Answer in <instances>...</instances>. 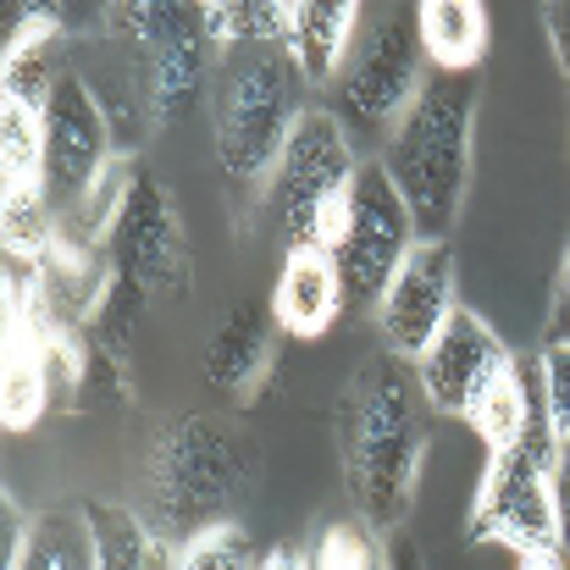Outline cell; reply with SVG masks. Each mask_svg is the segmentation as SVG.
<instances>
[{"instance_id":"obj_1","label":"cell","mask_w":570,"mask_h":570,"mask_svg":"<svg viewBox=\"0 0 570 570\" xmlns=\"http://www.w3.org/2000/svg\"><path fill=\"white\" fill-rule=\"evenodd\" d=\"M338 443H344V488H350L355 515L372 532H399L410 521L421 460L432 443L415 366L393 361L387 350L377 361H366L344 393Z\"/></svg>"},{"instance_id":"obj_2","label":"cell","mask_w":570,"mask_h":570,"mask_svg":"<svg viewBox=\"0 0 570 570\" xmlns=\"http://www.w3.org/2000/svg\"><path fill=\"white\" fill-rule=\"evenodd\" d=\"M261 454L244 426L216 415H173L145 454V521L161 543H189L227 527L255 493Z\"/></svg>"},{"instance_id":"obj_3","label":"cell","mask_w":570,"mask_h":570,"mask_svg":"<svg viewBox=\"0 0 570 570\" xmlns=\"http://www.w3.org/2000/svg\"><path fill=\"white\" fill-rule=\"evenodd\" d=\"M476 72H432L410 117L382 145V167L404 194L415 238L449 244L471 189V134H476Z\"/></svg>"},{"instance_id":"obj_4","label":"cell","mask_w":570,"mask_h":570,"mask_svg":"<svg viewBox=\"0 0 570 570\" xmlns=\"http://www.w3.org/2000/svg\"><path fill=\"white\" fill-rule=\"evenodd\" d=\"M305 72L294 67L288 45H238L216 56L210 72V139L227 184L266 189L305 106Z\"/></svg>"},{"instance_id":"obj_5","label":"cell","mask_w":570,"mask_h":570,"mask_svg":"<svg viewBox=\"0 0 570 570\" xmlns=\"http://www.w3.org/2000/svg\"><path fill=\"white\" fill-rule=\"evenodd\" d=\"M361 150L344 134V122L327 106H311L266 184V216L283 238V249L294 244H322L338 249L344 227H350V189L361 173Z\"/></svg>"},{"instance_id":"obj_6","label":"cell","mask_w":570,"mask_h":570,"mask_svg":"<svg viewBox=\"0 0 570 570\" xmlns=\"http://www.w3.org/2000/svg\"><path fill=\"white\" fill-rule=\"evenodd\" d=\"M432 67L421 56V33H415V11H382L366 17L350 67L333 83V117L344 122V134L361 145H372V156H382V145L393 139V128L410 117V106L421 100Z\"/></svg>"},{"instance_id":"obj_7","label":"cell","mask_w":570,"mask_h":570,"mask_svg":"<svg viewBox=\"0 0 570 570\" xmlns=\"http://www.w3.org/2000/svg\"><path fill=\"white\" fill-rule=\"evenodd\" d=\"M554 460L560 443L549 432V421L532 426V438L510 454H493L465 521L471 543H504L515 554H566V521H560V499H554Z\"/></svg>"},{"instance_id":"obj_8","label":"cell","mask_w":570,"mask_h":570,"mask_svg":"<svg viewBox=\"0 0 570 570\" xmlns=\"http://www.w3.org/2000/svg\"><path fill=\"white\" fill-rule=\"evenodd\" d=\"M106 33L122 39L145 72V95H150V122L167 128L189 111L199 95H210V72H216V45L205 33V11L178 6V0H128L111 6Z\"/></svg>"},{"instance_id":"obj_9","label":"cell","mask_w":570,"mask_h":570,"mask_svg":"<svg viewBox=\"0 0 570 570\" xmlns=\"http://www.w3.org/2000/svg\"><path fill=\"white\" fill-rule=\"evenodd\" d=\"M39 122H45V194L67 222L122 167V150H117L106 106L95 100L78 67H67V78L50 89V100L39 106Z\"/></svg>"},{"instance_id":"obj_10","label":"cell","mask_w":570,"mask_h":570,"mask_svg":"<svg viewBox=\"0 0 570 570\" xmlns=\"http://www.w3.org/2000/svg\"><path fill=\"white\" fill-rule=\"evenodd\" d=\"M415 244H421V238H415V222H410L404 194L393 189V178H387V167H382L377 156H366L361 173H355V189H350L344 244L333 249L355 316H377L387 283L399 277V266L410 261Z\"/></svg>"},{"instance_id":"obj_11","label":"cell","mask_w":570,"mask_h":570,"mask_svg":"<svg viewBox=\"0 0 570 570\" xmlns=\"http://www.w3.org/2000/svg\"><path fill=\"white\" fill-rule=\"evenodd\" d=\"M106 261L122 283H134L139 294L161 299L178 294L189 283V244H184V222L173 210L167 189L145 173H134V184L122 194V210L106 233Z\"/></svg>"},{"instance_id":"obj_12","label":"cell","mask_w":570,"mask_h":570,"mask_svg":"<svg viewBox=\"0 0 570 570\" xmlns=\"http://www.w3.org/2000/svg\"><path fill=\"white\" fill-rule=\"evenodd\" d=\"M460 311V261L454 244H415L410 261L399 266V277L387 283L377 305V338L382 350L404 366H415L432 338L449 327V316Z\"/></svg>"},{"instance_id":"obj_13","label":"cell","mask_w":570,"mask_h":570,"mask_svg":"<svg viewBox=\"0 0 570 570\" xmlns=\"http://www.w3.org/2000/svg\"><path fill=\"white\" fill-rule=\"evenodd\" d=\"M510 366H515L510 344L471 305H460L449 316V327L432 338V350L415 361V382H421L426 410H438V415H471V404L482 399V387L499 377V372H510Z\"/></svg>"},{"instance_id":"obj_14","label":"cell","mask_w":570,"mask_h":570,"mask_svg":"<svg viewBox=\"0 0 570 570\" xmlns=\"http://www.w3.org/2000/svg\"><path fill=\"white\" fill-rule=\"evenodd\" d=\"M266 305H272L277 333H288V338H322V333H333V322L350 311L338 255L322 249V244L283 249L277 283H272V299Z\"/></svg>"},{"instance_id":"obj_15","label":"cell","mask_w":570,"mask_h":570,"mask_svg":"<svg viewBox=\"0 0 570 570\" xmlns=\"http://www.w3.org/2000/svg\"><path fill=\"white\" fill-rule=\"evenodd\" d=\"M272 355H277V322H272V305H255V299H238L222 327L210 333L205 344V382L222 393V399H255V387L272 377Z\"/></svg>"},{"instance_id":"obj_16","label":"cell","mask_w":570,"mask_h":570,"mask_svg":"<svg viewBox=\"0 0 570 570\" xmlns=\"http://www.w3.org/2000/svg\"><path fill=\"white\" fill-rule=\"evenodd\" d=\"M67 78V28L56 11L28 6L11 33H6V61H0V95L22 106H45L50 89Z\"/></svg>"},{"instance_id":"obj_17","label":"cell","mask_w":570,"mask_h":570,"mask_svg":"<svg viewBox=\"0 0 570 570\" xmlns=\"http://www.w3.org/2000/svg\"><path fill=\"white\" fill-rule=\"evenodd\" d=\"M361 28H366V17H361L355 0H299V6H294L288 56H294V67L305 72L311 89L338 83V72H344L350 56H355Z\"/></svg>"},{"instance_id":"obj_18","label":"cell","mask_w":570,"mask_h":570,"mask_svg":"<svg viewBox=\"0 0 570 570\" xmlns=\"http://www.w3.org/2000/svg\"><path fill=\"white\" fill-rule=\"evenodd\" d=\"M415 33H421V56L432 72H476L488 50V6L482 0H421Z\"/></svg>"},{"instance_id":"obj_19","label":"cell","mask_w":570,"mask_h":570,"mask_svg":"<svg viewBox=\"0 0 570 570\" xmlns=\"http://www.w3.org/2000/svg\"><path fill=\"white\" fill-rule=\"evenodd\" d=\"M471 432L482 438V449H488V460L493 454H510V449H521L527 438H532V426L543 421V404H538V377H527L521 372V361L510 366V372H499V377L482 387V399L471 404Z\"/></svg>"},{"instance_id":"obj_20","label":"cell","mask_w":570,"mask_h":570,"mask_svg":"<svg viewBox=\"0 0 570 570\" xmlns=\"http://www.w3.org/2000/svg\"><path fill=\"white\" fill-rule=\"evenodd\" d=\"M95 527L100 570H173V543L150 532V521L128 504H83Z\"/></svg>"},{"instance_id":"obj_21","label":"cell","mask_w":570,"mask_h":570,"mask_svg":"<svg viewBox=\"0 0 570 570\" xmlns=\"http://www.w3.org/2000/svg\"><path fill=\"white\" fill-rule=\"evenodd\" d=\"M11 570H100L95 527L83 510H39L28 527V549Z\"/></svg>"},{"instance_id":"obj_22","label":"cell","mask_w":570,"mask_h":570,"mask_svg":"<svg viewBox=\"0 0 570 570\" xmlns=\"http://www.w3.org/2000/svg\"><path fill=\"white\" fill-rule=\"evenodd\" d=\"M6 210H0V233H6V266H28L39 272L45 255L61 244V210L50 205V194L39 189H0Z\"/></svg>"},{"instance_id":"obj_23","label":"cell","mask_w":570,"mask_h":570,"mask_svg":"<svg viewBox=\"0 0 570 570\" xmlns=\"http://www.w3.org/2000/svg\"><path fill=\"white\" fill-rule=\"evenodd\" d=\"M199 11H205V33L216 50L288 45V28H294V6H283V0H210Z\"/></svg>"},{"instance_id":"obj_24","label":"cell","mask_w":570,"mask_h":570,"mask_svg":"<svg viewBox=\"0 0 570 570\" xmlns=\"http://www.w3.org/2000/svg\"><path fill=\"white\" fill-rule=\"evenodd\" d=\"M45 189V122L39 106L0 95V189Z\"/></svg>"},{"instance_id":"obj_25","label":"cell","mask_w":570,"mask_h":570,"mask_svg":"<svg viewBox=\"0 0 570 570\" xmlns=\"http://www.w3.org/2000/svg\"><path fill=\"white\" fill-rule=\"evenodd\" d=\"M305 560H311V570H393V549L361 515H338V521L316 527Z\"/></svg>"},{"instance_id":"obj_26","label":"cell","mask_w":570,"mask_h":570,"mask_svg":"<svg viewBox=\"0 0 570 570\" xmlns=\"http://www.w3.org/2000/svg\"><path fill=\"white\" fill-rule=\"evenodd\" d=\"M261 560L266 554L255 549V538L238 521L210 527V532H199V538L173 549V570H261Z\"/></svg>"},{"instance_id":"obj_27","label":"cell","mask_w":570,"mask_h":570,"mask_svg":"<svg viewBox=\"0 0 570 570\" xmlns=\"http://www.w3.org/2000/svg\"><path fill=\"white\" fill-rule=\"evenodd\" d=\"M538 404H543L554 443H570V344L538 350Z\"/></svg>"},{"instance_id":"obj_28","label":"cell","mask_w":570,"mask_h":570,"mask_svg":"<svg viewBox=\"0 0 570 570\" xmlns=\"http://www.w3.org/2000/svg\"><path fill=\"white\" fill-rule=\"evenodd\" d=\"M543 344H570V244H566L560 283H554V299H549V338Z\"/></svg>"},{"instance_id":"obj_29","label":"cell","mask_w":570,"mask_h":570,"mask_svg":"<svg viewBox=\"0 0 570 570\" xmlns=\"http://www.w3.org/2000/svg\"><path fill=\"white\" fill-rule=\"evenodd\" d=\"M543 28H549L554 61H560V72H566V83H570V0H554V6H543Z\"/></svg>"},{"instance_id":"obj_30","label":"cell","mask_w":570,"mask_h":570,"mask_svg":"<svg viewBox=\"0 0 570 570\" xmlns=\"http://www.w3.org/2000/svg\"><path fill=\"white\" fill-rule=\"evenodd\" d=\"M554 499H560V521H566L570 543V443H560V460H554Z\"/></svg>"},{"instance_id":"obj_31","label":"cell","mask_w":570,"mask_h":570,"mask_svg":"<svg viewBox=\"0 0 570 570\" xmlns=\"http://www.w3.org/2000/svg\"><path fill=\"white\" fill-rule=\"evenodd\" d=\"M261 570H311V560H305V549H272Z\"/></svg>"},{"instance_id":"obj_32","label":"cell","mask_w":570,"mask_h":570,"mask_svg":"<svg viewBox=\"0 0 570 570\" xmlns=\"http://www.w3.org/2000/svg\"><path fill=\"white\" fill-rule=\"evenodd\" d=\"M515 570H570V566H566V554H521Z\"/></svg>"},{"instance_id":"obj_33","label":"cell","mask_w":570,"mask_h":570,"mask_svg":"<svg viewBox=\"0 0 570 570\" xmlns=\"http://www.w3.org/2000/svg\"><path fill=\"white\" fill-rule=\"evenodd\" d=\"M393 570H426V560H421V549L399 543V549H393Z\"/></svg>"}]
</instances>
